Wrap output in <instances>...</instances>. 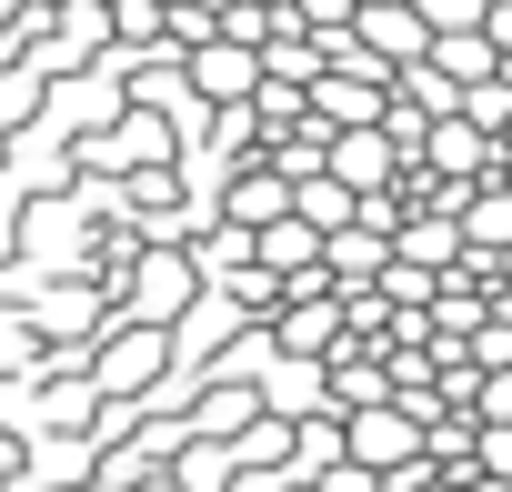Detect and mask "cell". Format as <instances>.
I'll return each instance as SVG.
<instances>
[{"label": "cell", "mask_w": 512, "mask_h": 492, "mask_svg": "<svg viewBox=\"0 0 512 492\" xmlns=\"http://www.w3.org/2000/svg\"><path fill=\"white\" fill-rule=\"evenodd\" d=\"M151 372H171V332L101 322V332L81 342V382H91L101 402H131V392H151Z\"/></svg>", "instance_id": "cell-1"}, {"label": "cell", "mask_w": 512, "mask_h": 492, "mask_svg": "<svg viewBox=\"0 0 512 492\" xmlns=\"http://www.w3.org/2000/svg\"><path fill=\"white\" fill-rule=\"evenodd\" d=\"M342 462L372 472V482H392V472L422 462V422L402 402H362V412H342Z\"/></svg>", "instance_id": "cell-2"}, {"label": "cell", "mask_w": 512, "mask_h": 492, "mask_svg": "<svg viewBox=\"0 0 512 492\" xmlns=\"http://www.w3.org/2000/svg\"><path fill=\"white\" fill-rule=\"evenodd\" d=\"M181 81L201 111H251V91H262V51H241V41H201L181 51Z\"/></svg>", "instance_id": "cell-3"}, {"label": "cell", "mask_w": 512, "mask_h": 492, "mask_svg": "<svg viewBox=\"0 0 512 492\" xmlns=\"http://www.w3.org/2000/svg\"><path fill=\"white\" fill-rule=\"evenodd\" d=\"M352 51H362L372 71H412V61L432 51V31L412 21V0H362V11H352Z\"/></svg>", "instance_id": "cell-4"}, {"label": "cell", "mask_w": 512, "mask_h": 492, "mask_svg": "<svg viewBox=\"0 0 512 492\" xmlns=\"http://www.w3.org/2000/svg\"><path fill=\"white\" fill-rule=\"evenodd\" d=\"M211 221H231V231H272V221H292V181H282L272 161H241V171L221 181Z\"/></svg>", "instance_id": "cell-5"}, {"label": "cell", "mask_w": 512, "mask_h": 492, "mask_svg": "<svg viewBox=\"0 0 512 492\" xmlns=\"http://www.w3.org/2000/svg\"><path fill=\"white\" fill-rule=\"evenodd\" d=\"M382 91H392V81H372V71H322V81L302 91V111H312L322 131H372V121H382Z\"/></svg>", "instance_id": "cell-6"}, {"label": "cell", "mask_w": 512, "mask_h": 492, "mask_svg": "<svg viewBox=\"0 0 512 492\" xmlns=\"http://www.w3.org/2000/svg\"><path fill=\"white\" fill-rule=\"evenodd\" d=\"M322 181H342L352 201H372V191H392V181H402V161H392V141H382V131H332Z\"/></svg>", "instance_id": "cell-7"}, {"label": "cell", "mask_w": 512, "mask_h": 492, "mask_svg": "<svg viewBox=\"0 0 512 492\" xmlns=\"http://www.w3.org/2000/svg\"><path fill=\"white\" fill-rule=\"evenodd\" d=\"M382 262H392V241H382V231H362V221L322 241V282H332V292H372V282H382Z\"/></svg>", "instance_id": "cell-8"}, {"label": "cell", "mask_w": 512, "mask_h": 492, "mask_svg": "<svg viewBox=\"0 0 512 492\" xmlns=\"http://www.w3.org/2000/svg\"><path fill=\"white\" fill-rule=\"evenodd\" d=\"M452 231H462V252H472V262H502V252H512V191L482 181V191L452 211Z\"/></svg>", "instance_id": "cell-9"}, {"label": "cell", "mask_w": 512, "mask_h": 492, "mask_svg": "<svg viewBox=\"0 0 512 492\" xmlns=\"http://www.w3.org/2000/svg\"><path fill=\"white\" fill-rule=\"evenodd\" d=\"M251 272H272V282H302V272H322V231H302V221L251 231Z\"/></svg>", "instance_id": "cell-10"}, {"label": "cell", "mask_w": 512, "mask_h": 492, "mask_svg": "<svg viewBox=\"0 0 512 492\" xmlns=\"http://www.w3.org/2000/svg\"><path fill=\"white\" fill-rule=\"evenodd\" d=\"M422 61H432V71H442L452 91H472V81H492V61H502V51H492L482 31H452V41H432Z\"/></svg>", "instance_id": "cell-11"}, {"label": "cell", "mask_w": 512, "mask_h": 492, "mask_svg": "<svg viewBox=\"0 0 512 492\" xmlns=\"http://www.w3.org/2000/svg\"><path fill=\"white\" fill-rule=\"evenodd\" d=\"M332 462H342V412L292 422V472H282V482H312V472H332Z\"/></svg>", "instance_id": "cell-12"}, {"label": "cell", "mask_w": 512, "mask_h": 492, "mask_svg": "<svg viewBox=\"0 0 512 492\" xmlns=\"http://www.w3.org/2000/svg\"><path fill=\"white\" fill-rule=\"evenodd\" d=\"M482 11H492V0H412V21H422L432 41H452V31H482Z\"/></svg>", "instance_id": "cell-13"}, {"label": "cell", "mask_w": 512, "mask_h": 492, "mask_svg": "<svg viewBox=\"0 0 512 492\" xmlns=\"http://www.w3.org/2000/svg\"><path fill=\"white\" fill-rule=\"evenodd\" d=\"M31 101H41V71H31V61H0V141L21 131V111H31Z\"/></svg>", "instance_id": "cell-14"}, {"label": "cell", "mask_w": 512, "mask_h": 492, "mask_svg": "<svg viewBox=\"0 0 512 492\" xmlns=\"http://www.w3.org/2000/svg\"><path fill=\"white\" fill-rule=\"evenodd\" d=\"M472 472L482 482H512V422H472Z\"/></svg>", "instance_id": "cell-15"}, {"label": "cell", "mask_w": 512, "mask_h": 492, "mask_svg": "<svg viewBox=\"0 0 512 492\" xmlns=\"http://www.w3.org/2000/svg\"><path fill=\"white\" fill-rule=\"evenodd\" d=\"M472 422H512V372H472Z\"/></svg>", "instance_id": "cell-16"}, {"label": "cell", "mask_w": 512, "mask_h": 492, "mask_svg": "<svg viewBox=\"0 0 512 492\" xmlns=\"http://www.w3.org/2000/svg\"><path fill=\"white\" fill-rule=\"evenodd\" d=\"M21 362H31V332H21V322H0V372H21Z\"/></svg>", "instance_id": "cell-17"}, {"label": "cell", "mask_w": 512, "mask_h": 492, "mask_svg": "<svg viewBox=\"0 0 512 492\" xmlns=\"http://www.w3.org/2000/svg\"><path fill=\"white\" fill-rule=\"evenodd\" d=\"M101 11H111V0H101Z\"/></svg>", "instance_id": "cell-18"}]
</instances>
